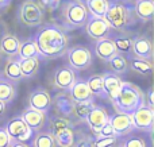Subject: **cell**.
<instances>
[{"label": "cell", "instance_id": "41", "mask_svg": "<svg viewBox=\"0 0 154 147\" xmlns=\"http://www.w3.org/2000/svg\"><path fill=\"white\" fill-rule=\"evenodd\" d=\"M12 0H0V14H3L8 7H10Z\"/></svg>", "mask_w": 154, "mask_h": 147}, {"label": "cell", "instance_id": "37", "mask_svg": "<svg viewBox=\"0 0 154 147\" xmlns=\"http://www.w3.org/2000/svg\"><path fill=\"white\" fill-rule=\"evenodd\" d=\"M37 3L41 5L42 10H48V11H54L60 7L61 0H37Z\"/></svg>", "mask_w": 154, "mask_h": 147}, {"label": "cell", "instance_id": "23", "mask_svg": "<svg viewBox=\"0 0 154 147\" xmlns=\"http://www.w3.org/2000/svg\"><path fill=\"white\" fill-rule=\"evenodd\" d=\"M69 128H73V123L69 120V118H64V116H53L49 123V134H51L54 138H57L60 134Z\"/></svg>", "mask_w": 154, "mask_h": 147}, {"label": "cell", "instance_id": "12", "mask_svg": "<svg viewBox=\"0 0 154 147\" xmlns=\"http://www.w3.org/2000/svg\"><path fill=\"white\" fill-rule=\"evenodd\" d=\"M51 100L53 99H51L50 93L46 89H35L29 96V108L46 113L53 105Z\"/></svg>", "mask_w": 154, "mask_h": 147}, {"label": "cell", "instance_id": "1", "mask_svg": "<svg viewBox=\"0 0 154 147\" xmlns=\"http://www.w3.org/2000/svg\"><path fill=\"white\" fill-rule=\"evenodd\" d=\"M34 42L42 57L56 59L69 50V37L61 26L46 23L37 31Z\"/></svg>", "mask_w": 154, "mask_h": 147}, {"label": "cell", "instance_id": "11", "mask_svg": "<svg viewBox=\"0 0 154 147\" xmlns=\"http://www.w3.org/2000/svg\"><path fill=\"white\" fill-rule=\"evenodd\" d=\"M109 115L106 111L104 107H100V105H95L92 108V111L89 112V115L87 116L85 122L89 126V130L93 132L95 138L99 136V132H100V128L104 126V124L108 123Z\"/></svg>", "mask_w": 154, "mask_h": 147}, {"label": "cell", "instance_id": "17", "mask_svg": "<svg viewBox=\"0 0 154 147\" xmlns=\"http://www.w3.org/2000/svg\"><path fill=\"white\" fill-rule=\"evenodd\" d=\"M70 99L75 103H84V101H92V94L89 92V88L87 85V81L84 80H76L72 88L68 91Z\"/></svg>", "mask_w": 154, "mask_h": 147}, {"label": "cell", "instance_id": "27", "mask_svg": "<svg viewBox=\"0 0 154 147\" xmlns=\"http://www.w3.org/2000/svg\"><path fill=\"white\" fill-rule=\"evenodd\" d=\"M108 0H88L85 3V7L89 15L96 16V18H104L108 8Z\"/></svg>", "mask_w": 154, "mask_h": 147}, {"label": "cell", "instance_id": "39", "mask_svg": "<svg viewBox=\"0 0 154 147\" xmlns=\"http://www.w3.org/2000/svg\"><path fill=\"white\" fill-rule=\"evenodd\" d=\"M11 139L4 127H0V147H10Z\"/></svg>", "mask_w": 154, "mask_h": 147}, {"label": "cell", "instance_id": "45", "mask_svg": "<svg viewBox=\"0 0 154 147\" xmlns=\"http://www.w3.org/2000/svg\"><path fill=\"white\" fill-rule=\"evenodd\" d=\"M115 147H125V146H123V143H122V145H116Z\"/></svg>", "mask_w": 154, "mask_h": 147}, {"label": "cell", "instance_id": "36", "mask_svg": "<svg viewBox=\"0 0 154 147\" xmlns=\"http://www.w3.org/2000/svg\"><path fill=\"white\" fill-rule=\"evenodd\" d=\"M123 146L125 147H147L146 146V140L143 139V138L141 136H130L127 138V139L125 140V142H122Z\"/></svg>", "mask_w": 154, "mask_h": 147}, {"label": "cell", "instance_id": "8", "mask_svg": "<svg viewBox=\"0 0 154 147\" xmlns=\"http://www.w3.org/2000/svg\"><path fill=\"white\" fill-rule=\"evenodd\" d=\"M7 131L8 136H10L11 142H27L30 139L32 132L27 128L26 123L23 122V119L20 116H15L7 123V126L4 127Z\"/></svg>", "mask_w": 154, "mask_h": 147}, {"label": "cell", "instance_id": "7", "mask_svg": "<svg viewBox=\"0 0 154 147\" xmlns=\"http://www.w3.org/2000/svg\"><path fill=\"white\" fill-rule=\"evenodd\" d=\"M131 116L133 120V127L141 131H152L153 123H154V111L152 107L145 103L142 104Z\"/></svg>", "mask_w": 154, "mask_h": 147}, {"label": "cell", "instance_id": "40", "mask_svg": "<svg viewBox=\"0 0 154 147\" xmlns=\"http://www.w3.org/2000/svg\"><path fill=\"white\" fill-rule=\"evenodd\" d=\"M108 136H115V134H114V131H112V127L109 126V123H107L100 128V132H99L97 138H108Z\"/></svg>", "mask_w": 154, "mask_h": 147}, {"label": "cell", "instance_id": "13", "mask_svg": "<svg viewBox=\"0 0 154 147\" xmlns=\"http://www.w3.org/2000/svg\"><path fill=\"white\" fill-rule=\"evenodd\" d=\"M131 54H134V58L145 59V61H152L153 59V43L145 35L133 38V50Z\"/></svg>", "mask_w": 154, "mask_h": 147}, {"label": "cell", "instance_id": "4", "mask_svg": "<svg viewBox=\"0 0 154 147\" xmlns=\"http://www.w3.org/2000/svg\"><path fill=\"white\" fill-rule=\"evenodd\" d=\"M88 12L85 4L81 0H69L64 5V19L65 23L69 24L70 28H81L85 27L88 20Z\"/></svg>", "mask_w": 154, "mask_h": 147}, {"label": "cell", "instance_id": "30", "mask_svg": "<svg viewBox=\"0 0 154 147\" xmlns=\"http://www.w3.org/2000/svg\"><path fill=\"white\" fill-rule=\"evenodd\" d=\"M15 85L10 81H7L5 78H0V101L7 104V103H11L14 99H15Z\"/></svg>", "mask_w": 154, "mask_h": 147}, {"label": "cell", "instance_id": "42", "mask_svg": "<svg viewBox=\"0 0 154 147\" xmlns=\"http://www.w3.org/2000/svg\"><path fill=\"white\" fill-rule=\"evenodd\" d=\"M10 147H31L27 142H11Z\"/></svg>", "mask_w": 154, "mask_h": 147}, {"label": "cell", "instance_id": "29", "mask_svg": "<svg viewBox=\"0 0 154 147\" xmlns=\"http://www.w3.org/2000/svg\"><path fill=\"white\" fill-rule=\"evenodd\" d=\"M128 69H131L133 72L138 73V74L149 76L153 72V62L139 58H133L130 61V64H128Z\"/></svg>", "mask_w": 154, "mask_h": 147}, {"label": "cell", "instance_id": "35", "mask_svg": "<svg viewBox=\"0 0 154 147\" xmlns=\"http://www.w3.org/2000/svg\"><path fill=\"white\" fill-rule=\"evenodd\" d=\"M116 145H118L116 136L95 138V139H93V147H115Z\"/></svg>", "mask_w": 154, "mask_h": 147}, {"label": "cell", "instance_id": "14", "mask_svg": "<svg viewBox=\"0 0 154 147\" xmlns=\"http://www.w3.org/2000/svg\"><path fill=\"white\" fill-rule=\"evenodd\" d=\"M76 80V73L70 66H60L54 73V86L62 92L69 91Z\"/></svg>", "mask_w": 154, "mask_h": 147}, {"label": "cell", "instance_id": "16", "mask_svg": "<svg viewBox=\"0 0 154 147\" xmlns=\"http://www.w3.org/2000/svg\"><path fill=\"white\" fill-rule=\"evenodd\" d=\"M19 46H20V40L18 37L11 32H7L0 39V51L8 58H16L19 53Z\"/></svg>", "mask_w": 154, "mask_h": 147}, {"label": "cell", "instance_id": "15", "mask_svg": "<svg viewBox=\"0 0 154 147\" xmlns=\"http://www.w3.org/2000/svg\"><path fill=\"white\" fill-rule=\"evenodd\" d=\"M20 118L23 119L27 128L31 132H39L46 124V113L31 110V108H27L20 115Z\"/></svg>", "mask_w": 154, "mask_h": 147}, {"label": "cell", "instance_id": "5", "mask_svg": "<svg viewBox=\"0 0 154 147\" xmlns=\"http://www.w3.org/2000/svg\"><path fill=\"white\" fill-rule=\"evenodd\" d=\"M18 18L24 26L37 27L43 22V10L37 3V0H26L19 7Z\"/></svg>", "mask_w": 154, "mask_h": 147}, {"label": "cell", "instance_id": "19", "mask_svg": "<svg viewBox=\"0 0 154 147\" xmlns=\"http://www.w3.org/2000/svg\"><path fill=\"white\" fill-rule=\"evenodd\" d=\"M51 103H54V107H56L57 112L60 113V116L68 118V116L72 115L75 101L70 99L68 92H60L58 94H56L54 100H51Z\"/></svg>", "mask_w": 154, "mask_h": 147}, {"label": "cell", "instance_id": "24", "mask_svg": "<svg viewBox=\"0 0 154 147\" xmlns=\"http://www.w3.org/2000/svg\"><path fill=\"white\" fill-rule=\"evenodd\" d=\"M19 68H20V73L23 78H31L37 74L38 68H39V59L37 57L34 58H27V59H19Z\"/></svg>", "mask_w": 154, "mask_h": 147}, {"label": "cell", "instance_id": "9", "mask_svg": "<svg viewBox=\"0 0 154 147\" xmlns=\"http://www.w3.org/2000/svg\"><path fill=\"white\" fill-rule=\"evenodd\" d=\"M85 30L89 38L95 39L96 42L104 38H108L111 34V28H109L108 23L104 20V18H96V16L89 15L88 20L85 23Z\"/></svg>", "mask_w": 154, "mask_h": 147}, {"label": "cell", "instance_id": "22", "mask_svg": "<svg viewBox=\"0 0 154 147\" xmlns=\"http://www.w3.org/2000/svg\"><path fill=\"white\" fill-rule=\"evenodd\" d=\"M19 58H7L3 68V73H4V78L10 82H19L23 78L20 73V68H19Z\"/></svg>", "mask_w": 154, "mask_h": 147}, {"label": "cell", "instance_id": "3", "mask_svg": "<svg viewBox=\"0 0 154 147\" xmlns=\"http://www.w3.org/2000/svg\"><path fill=\"white\" fill-rule=\"evenodd\" d=\"M134 12L126 4L120 2L108 3V8L104 15V20L108 23L109 28L115 31H126L128 26L134 23L135 20Z\"/></svg>", "mask_w": 154, "mask_h": 147}, {"label": "cell", "instance_id": "26", "mask_svg": "<svg viewBox=\"0 0 154 147\" xmlns=\"http://www.w3.org/2000/svg\"><path fill=\"white\" fill-rule=\"evenodd\" d=\"M112 42H114L115 47H116L118 54H131V50H133V38L130 35H116V37L111 38Z\"/></svg>", "mask_w": 154, "mask_h": 147}, {"label": "cell", "instance_id": "20", "mask_svg": "<svg viewBox=\"0 0 154 147\" xmlns=\"http://www.w3.org/2000/svg\"><path fill=\"white\" fill-rule=\"evenodd\" d=\"M103 76V91H104V94L108 97L109 100H112L115 97V94L118 93V91L120 89L122 86V82L123 80L119 77V76L114 74L111 72H107L104 73Z\"/></svg>", "mask_w": 154, "mask_h": 147}, {"label": "cell", "instance_id": "21", "mask_svg": "<svg viewBox=\"0 0 154 147\" xmlns=\"http://www.w3.org/2000/svg\"><path fill=\"white\" fill-rule=\"evenodd\" d=\"M134 15L142 22H150L154 15L153 0H137L134 4Z\"/></svg>", "mask_w": 154, "mask_h": 147}, {"label": "cell", "instance_id": "33", "mask_svg": "<svg viewBox=\"0 0 154 147\" xmlns=\"http://www.w3.org/2000/svg\"><path fill=\"white\" fill-rule=\"evenodd\" d=\"M95 107L93 101H84V103H75L73 107L72 115H75V118H77L79 120H85L87 116L89 115V112L92 111V108Z\"/></svg>", "mask_w": 154, "mask_h": 147}, {"label": "cell", "instance_id": "2", "mask_svg": "<svg viewBox=\"0 0 154 147\" xmlns=\"http://www.w3.org/2000/svg\"><path fill=\"white\" fill-rule=\"evenodd\" d=\"M111 103L115 108V112L133 115L142 104L146 103V97L145 92H142L139 86L128 81H123L122 86L111 100Z\"/></svg>", "mask_w": 154, "mask_h": 147}, {"label": "cell", "instance_id": "25", "mask_svg": "<svg viewBox=\"0 0 154 147\" xmlns=\"http://www.w3.org/2000/svg\"><path fill=\"white\" fill-rule=\"evenodd\" d=\"M34 57H37V58L41 57L34 39H27V40H24V42H20L18 58L19 59H27V58H34Z\"/></svg>", "mask_w": 154, "mask_h": 147}, {"label": "cell", "instance_id": "10", "mask_svg": "<svg viewBox=\"0 0 154 147\" xmlns=\"http://www.w3.org/2000/svg\"><path fill=\"white\" fill-rule=\"evenodd\" d=\"M109 126L112 127V131H114L115 136H126L133 131V120H131L130 115H125V113H119L115 112L114 115L109 116L108 119Z\"/></svg>", "mask_w": 154, "mask_h": 147}, {"label": "cell", "instance_id": "44", "mask_svg": "<svg viewBox=\"0 0 154 147\" xmlns=\"http://www.w3.org/2000/svg\"><path fill=\"white\" fill-rule=\"evenodd\" d=\"M4 111H5V104H4V103L0 101V115H2V113L4 112Z\"/></svg>", "mask_w": 154, "mask_h": 147}, {"label": "cell", "instance_id": "38", "mask_svg": "<svg viewBox=\"0 0 154 147\" xmlns=\"http://www.w3.org/2000/svg\"><path fill=\"white\" fill-rule=\"evenodd\" d=\"M73 147H93V139L87 135H81L77 140H75Z\"/></svg>", "mask_w": 154, "mask_h": 147}, {"label": "cell", "instance_id": "34", "mask_svg": "<svg viewBox=\"0 0 154 147\" xmlns=\"http://www.w3.org/2000/svg\"><path fill=\"white\" fill-rule=\"evenodd\" d=\"M56 139V143H57V147H73L75 145V130L73 128H69L66 131H64L62 134H60Z\"/></svg>", "mask_w": 154, "mask_h": 147}, {"label": "cell", "instance_id": "46", "mask_svg": "<svg viewBox=\"0 0 154 147\" xmlns=\"http://www.w3.org/2000/svg\"><path fill=\"white\" fill-rule=\"evenodd\" d=\"M85 2H88V0H85Z\"/></svg>", "mask_w": 154, "mask_h": 147}, {"label": "cell", "instance_id": "31", "mask_svg": "<svg viewBox=\"0 0 154 147\" xmlns=\"http://www.w3.org/2000/svg\"><path fill=\"white\" fill-rule=\"evenodd\" d=\"M31 147H57L56 139L48 131H39L32 138Z\"/></svg>", "mask_w": 154, "mask_h": 147}, {"label": "cell", "instance_id": "32", "mask_svg": "<svg viewBox=\"0 0 154 147\" xmlns=\"http://www.w3.org/2000/svg\"><path fill=\"white\" fill-rule=\"evenodd\" d=\"M87 85L89 88V92L92 96H104L103 91V76L101 74H93L88 78Z\"/></svg>", "mask_w": 154, "mask_h": 147}, {"label": "cell", "instance_id": "6", "mask_svg": "<svg viewBox=\"0 0 154 147\" xmlns=\"http://www.w3.org/2000/svg\"><path fill=\"white\" fill-rule=\"evenodd\" d=\"M69 66L73 70H85L92 64V53L85 46H73L66 51Z\"/></svg>", "mask_w": 154, "mask_h": 147}, {"label": "cell", "instance_id": "43", "mask_svg": "<svg viewBox=\"0 0 154 147\" xmlns=\"http://www.w3.org/2000/svg\"><path fill=\"white\" fill-rule=\"evenodd\" d=\"M146 104L149 105V107L153 108V91H152V89H149V91H147V101H146Z\"/></svg>", "mask_w": 154, "mask_h": 147}, {"label": "cell", "instance_id": "28", "mask_svg": "<svg viewBox=\"0 0 154 147\" xmlns=\"http://www.w3.org/2000/svg\"><path fill=\"white\" fill-rule=\"evenodd\" d=\"M108 65H109V69H111V73L119 76V77L122 74H126L128 70V62L125 58V56H122V54H116L114 58H111L108 61Z\"/></svg>", "mask_w": 154, "mask_h": 147}, {"label": "cell", "instance_id": "18", "mask_svg": "<svg viewBox=\"0 0 154 147\" xmlns=\"http://www.w3.org/2000/svg\"><path fill=\"white\" fill-rule=\"evenodd\" d=\"M95 53L101 61L108 62L111 58H114L118 54V51H116V47H115L114 42H112L111 37L97 40L95 45Z\"/></svg>", "mask_w": 154, "mask_h": 147}]
</instances>
